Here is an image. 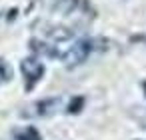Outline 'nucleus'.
<instances>
[{
  "label": "nucleus",
  "instance_id": "2",
  "mask_svg": "<svg viewBox=\"0 0 146 140\" xmlns=\"http://www.w3.org/2000/svg\"><path fill=\"white\" fill-rule=\"evenodd\" d=\"M20 70H22V76H24V82H26V90H32L42 80V76L46 72V66H44V62H40L38 56H26L20 62Z\"/></svg>",
  "mask_w": 146,
  "mask_h": 140
},
{
  "label": "nucleus",
  "instance_id": "10",
  "mask_svg": "<svg viewBox=\"0 0 146 140\" xmlns=\"http://www.w3.org/2000/svg\"><path fill=\"white\" fill-rule=\"evenodd\" d=\"M142 124H144V128H146V116H144V118H142Z\"/></svg>",
  "mask_w": 146,
  "mask_h": 140
},
{
  "label": "nucleus",
  "instance_id": "11",
  "mask_svg": "<svg viewBox=\"0 0 146 140\" xmlns=\"http://www.w3.org/2000/svg\"><path fill=\"white\" fill-rule=\"evenodd\" d=\"M144 92H146V82H144Z\"/></svg>",
  "mask_w": 146,
  "mask_h": 140
},
{
  "label": "nucleus",
  "instance_id": "9",
  "mask_svg": "<svg viewBox=\"0 0 146 140\" xmlns=\"http://www.w3.org/2000/svg\"><path fill=\"white\" fill-rule=\"evenodd\" d=\"M82 108H84V96H74V98L68 102L66 112H68V114H78Z\"/></svg>",
  "mask_w": 146,
  "mask_h": 140
},
{
  "label": "nucleus",
  "instance_id": "1",
  "mask_svg": "<svg viewBox=\"0 0 146 140\" xmlns=\"http://www.w3.org/2000/svg\"><path fill=\"white\" fill-rule=\"evenodd\" d=\"M92 50H94V42L90 38H80L64 54H60V60L66 68H74V66H80L82 62H86L88 56L92 54Z\"/></svg>",
  "mask_w": 146,
  "mask_h": 140
},
{
  "label": "nucleus",
  "instance_id": "5",
  "mask_svg": "<svg viewBox=\"0 0 146 140\" xmlns=\"http://www.w3.org/2000/svg\"><path fill=\"white\" fill-rule=\"evenodd\" d=\"M44 36H48L50 40L54 42H64V40H70L74 36V32L66 26H58V24H48L44 26Z\"/></svg>",
  "mask_w": 146,
  "mask_h": 140
},
{
  "label": "nucleus",
  "instance_id": "7",
  "mask_svg": "<svg viewBox=\"0 0 146 140\" xmlns=\"http://www.w3.org/2000/svg\"><path fill=\"white\" fill-rule=\"evenodd\" d=\"M14 140H42V136L34 126H24L20 130H14Z\"/></svg>",
  "mask_w": 146,
  "mask_h": 140
},
{
  "label": "nucleus",
  "instance_id": "4",
  "mask_svg": "<svg viewBox=\"0 0 146 140\" xmlns=\"http://www.w3.org/2000/svg\"><path fill=\"white\" fill-rule=\"evenodd\" d=\"M30 50L38 56H46V58H60V52L54 44L50 42H44V40H38V38H32L30 42Z\"/></svg>",
  "mask_w": 146,
  "mask_h": 140
},
{
  "label": "nucleus",
  "instance_id": "6",
  "mask_svg": "<svg viewBox=\"0 0 146 140\" xmlns=\"http://www.w3.org/2000/svg\"><path fill=\"white\" fill-rule=\"evenodd\" d=\"M78 4H80V0H56V4H54V12L68 16V14H72V12L78 8Z\"/></svg>",
  "mask_w": 146,
  "mask_h": 140
},
{
  "label": "nucleus",
  "instance_id": "3",
  "mask_svg": "<svg viewBox=\"0 0 146 140\" xmlns=\"http://www.w3.org/2000/svg\"><path fill=\"white\" fill-rule=\"evenodd\" d=\"M62 98H44V100H38L30 106L32 112H28L26 116H50L58 110Z\"/></svg>",
  "mask_w": 146,
  "mask_h": 140
},
{
  "label": "nucleus",
  "instance_id": "8",
  "mask_svg": "<svg viewBox=\"0 0 146 140\" xmlns=\"http://www.w3.org/2000/svg\"><path fill=\"white\" fill-rule=\"evenodd\" d=\"M14 78V68L10 66L8 60L0 58V84H8Z\"/></svg>",
  "mask_w": 146,
  "mask_h": 140
}]
</instances>
